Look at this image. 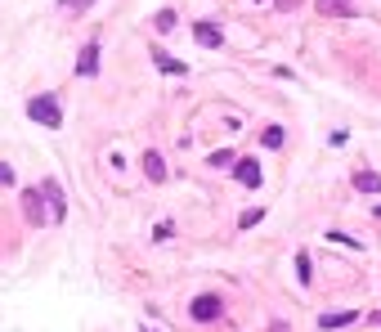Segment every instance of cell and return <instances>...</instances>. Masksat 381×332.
I'll list each match as a JSON object with an SVG mask.
<instances>
[{
  "mask_svg": "<svg viewBox=\"0 0 381 332\" xmlns=\"http://www.w3.org/2000/svg\"><path fill=\"white\" fill-rule=\"evenodd\" d=\"M41 193H45V202H50V220H63V216H68V202H63V189H58V180H45Z\"/></svg>",
  "mask_w": 381,
  "mask_h": 332,
  "instance_id": "3957f363",
  "label": "cell"
},
{
  "mask_svg": "<svg viewBox=\"0 0 381 332\" xmlns=\"http://www.w3.org/2000/svg\"><path fill=\"white\" fill-rule=\"evenodd\" d=\"M27 117H32V121H41L45 130H58V126H63V108H58L54 94H36V99L27 104Z\"/></svg>",
  "mask_w": 381,
  "mask_h": 332,
  "instance_id": "6da1fadb",
  "label": "cell"
},
{
  "mask_svg": "<svg viewBox=\"0 0 381 332\" xmlns=\"http://www.w3.org/2000/svg\"><path fill=\"white\" fill-rule=\"evenodd\" d=\"M144 176H149V180H157V184H162L166 180V162H162V153H144Z\"/></svg>",
  "mask_w": 381,
  "mask_h": 332,
  "instance_id": "9c48e42d",
  "label": "cell"
},
{
  "mask_svg": "<svg viewBox=\"0 0 381 332\" xmlns=\"http://www.w3.org/2000/svg\"><path fill=\"white\" fill-rule=\"evenodd\" d=\"M99 72V41H85V50L77 59V77H94Z\"/></svg>",
  "mask_w": 381,
  "mask_h": 332,
  "instance_id": "277c9868",
  "label": "cell"
},
{
  "mask_svg": "<svg viewBox=\"0 0 381 332\" xmlns=\"http://www.w3.org/2000/svg\"><path fill=\"white\" fill-rule=\"evenodd\" d=\"M274 5H278V9H296L301 0H274Z\"/></svg>",
  "mask_w": 381,
  "mask_h": 332,
  "instance_id": "d6986e66",
  "label": "cell"
},
{
  "mask_svg": "<svg viewBox=\"0 0 381 332\" xmlns=\"http://www.w3.org/2000/svg\"><path fill=\"white\" fill-rule=\"evenodd\" d=\"M296 278H301V288H310V252H296Z\"/></svg>",
  "mask_w": 381,
  "mask_h": 332,
  "instance_id": "7c38bea8",
  "label": "cell"
},
{
  "mask_svg": "<svg viewBox=\"0 0 381 332\" xmlns=\"http://www.w3.org/2000/svg\"><path fill=\"white\" fill-rule=\"evenodd\" d=\"M261 220H265V211L256 207V211H242V216H238V225H242V229H251V225H261Z\"/></svg>",
  "mask_w": 381,
  "mask_h": 332,
  "instance_id": "5bb4252c",
  "label": "cell"
},
{
  "mask_svg": "<svg viewBox=\"0 0 381 332\" xmlns=\"http://www.w3.org/2000/svg\"><path fill=\"white\" fill-rule=\"evenodd\" d=\"M153 63L162 68V72H184V63H180V59H170V54H162V50L153 54Z\"/></svg>",
  "mask_w": 381,
  "mask_h": 332,
  "instance_id": "4fadbf2b",
  "label": "cell"
},
{
  "mask_svg": "<svg viewBox=\"0 0 381 332\" xmlns=\"http://www.w3.org/2000/svg\"><path fill=\"white\" fill-rule=\"evenodd\" d=\"M278 144H282V126H269L265 130V149H278Z\"/></svg>",
  "mask_w": 381,
  "mask_h": 332,
  "instance_id": "2e32d148",
  "label": "cell"
},
{
  "mask_svg": "<svg viewBox=\"0 0 381 332\" xmlns=\"http://www.w3.org/2000/svg\"><path fill=\"white\" fill-rule=\"evenodd\" d=\"M233 162V153L229 149H220V153H211V166H229Z\"/></svg>",
  "mask_w": 381,
  "mask_h": 332,
  "instance_id": "ac0fdd59",
  "label": "cell"
},
{
  "mask_svg": "<svg viewBox=\"0 0 381 332\" xmlns=\"http://www.w3.org/2000/svg\"><path fill=\"white\" fill-rule=\"evenodd\" d=\"M220 310H225V305H220V297H211V292H202L198 301H193V319H198V324H211V319H220Z\"/></svg>",
  "mask_w": 381,
  "mask_h": 332,
  "instance_id": "7a4b0ae2",
  "label": "cell"
},
{
  "mask_svg": "<svg viewBox=\"0 0 381 332\" xmlns=\"http://www.w3.org/2000/svg\"><path fill=\"white\" fill-rule=\"evenodd\" d=\"M354 319H359V314H354V310H341V314H323V319H318V328H346V324H354Z\"/></svg>",
  "mask_w": 381,
  "mask_h": 332,
  "instance_id": "8fae6325",
  "label": "cell"
},
{
  "mask_svg": "<svg viewBox=\"0 0 381 332\" xmlns=\"http://www.w3.org/2000/svg\"><path fill=\"white\" fill-rule=\"evenodd\" d=\"M318 14H327V18H354V14H359V5H354V0H318Z\"/></svg>",
  "mask_w": 381,
  "mask_h": 332,
  "instance_id": "52a82bcc",
  "label": "cell"
},
{
  "mask_svg": "<svg viewBox=\"0 0 381 332\" xmlns=\"http://www.w3.org/2000/svg\"><path fill=\"white\" fill-rule=\"evenodd\" d=\"M153 27H157V32H170V27H175V14H170V9H162V14L153 18Z\"/></svg>",
  "mask_w": 381,
  "mask_h": 332,
  "instance_id": "9a60e30c",
  "label": "cell"
},
{
  "mask_svg": "<svg viewBox=\"0 0 381 332\" xmlns=\"http://www.w3.org/2000/svg\"><path fill=\"white\" fill-rule=\"evenodd\" d=\"M23 211H27V220L32 225H45V207H41V189H23Z\"/></svg>",
  "mask_w": 381,
  "mask_h": 332,
  "instance_id": "5b68a950",
  "label": "cell"
},
{
  "mask_svg": "<svg viewBox=\"0 0 381 332\" xmlns=\"http://www.w3.org/2000/svg\"><path fill=\"white\" fill-rule=\"evenodd\" d=\"M233 176H238V184L256 189V184H261V166H256V157H238V162H233Z\"/></svg>",
  "mask_w": 381,
  "mask_h": 332,
  "instance_id": "8992f818",
  "label": "cell"
},
{
  "mask_svg": "<svg viewBox=\"0 0 381 332\" xmlns=\"http://www.w3.org/2000/svg\"><path fill=\"white\" fill-rule=\"evenodd\" d=\"M9 184H14V166L0 162V189H9Z\"/></svg>",
  "mask_w": 381,
  "mask_h": 332,
  "instance_id": "e0dca14e",
  "label": "cell"
},
{
  "mask_svg": "<svg viewBox=\"0 0 381 332\" xmlns=\"http://www.w3.org/2000/svg\"><path fill=\"white\" fill-rule=\"evenodd\" d=\"M193 36H198V45H206V50H220V41H225L216 23H198V27H193Z\"/></svg>",
  "mask_w": 381,
  "mask_h": 332,
  "instance_id": "ba28073f",
  "label": "cell"
},
{
  "mask_svg": "<svg viewBox=\"0 0 381 332\" xmlns=\"http://www.w3.org/2000/svg\"><path fill=\"white\" fill-rule=\"evenodd\" d=\"M63 5H72V9H85V5H94V0H63Z\"/></svg>",
  "mask_w": 381,
  "mask_h": 332,
  "instance_id": "ffe728a7",
  "label": "cell"
},
{
  "mask_svg": "<svg viewBox=\"0 0 381 332\" xmlns=\"http://www.w3.org/2000/svg\"><path fill=\"white\" fill-rule=\"evenodd\" d=\"M354 189L359 193H381V176L377 171H354Z\"/></svg>",
  "mask_w": 381,
  "mask_h": 332,
  "instance_id": "30bf717a",
  "label": "cell"
}]
</instances>
